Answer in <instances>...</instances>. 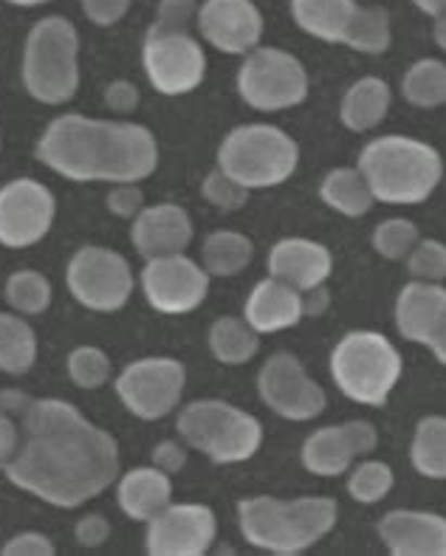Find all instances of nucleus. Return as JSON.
Segmentation results:
<instances>
[{
	"instance_id": "f257e3e1",
	"label": "nucleus",
	"mask_w": 446,
	"mask_h": 556,
	"mask_svg": "<svg viewBox=\"0 0 446 556\" xmlns=\"http://www.w3.org/2000/svg\"><path fill=\"white\" fill-rule=\"evenodd\" d=\"M7 478L60 508H77L105 492L119 475V446L74 404L40 399L21 418Z\"/></svg>"
},
{
	"instance_id": "f03ea898",
	"label": "nucleus",
	"mask_w": 446,
	"mask_h": 556,
	"mask_svg": "<svg viewBox=\"0 0 446 556\" xmlns=\"http://www.w3.org/2000/svg\"><path fill=\"white\" fill-rule=\"evenodd\" d=\"M37 159L72 181H142L158 164L156 136L133 122L68 113L46 127Z\"/></svg>"
},
{
	"instance_id": "7ed1b4c3",
	"label": "nucleus",
	"mask_w": 446,
	"mask_h": 556,
	"mask_svg": "<svg viewBox=\"0 0 446 556\" xmlns=\"http://www.w3.org/2000/svg\"><path fill=\"white\" fill-rule=\"evenodd\" d=\"M340 506L331 497H252L238 503V526L246 543L277 556H294L317 545L336 526Z\"/></svg>"
},
{
	"instance_id": "20e7f679",
	"label": "nucleus",
	"mask_w": 446,
	"mask_h": 556,
	"mask_svg": "<svg viewBox=\"0 0 446 556\" xmlns=\"http://www.w3.org/2000/svg\"><path fill=\"white\" fill-rule=\"evenodd\" d=\"M359 173L382 204H421L444 176L438 150L407 136H382L365 144Z\"/></svg>"
},
{
	"instance_id": "39448f33",
	"label": "nucleus",
	"mask_w": 446,
	"mask_h": 556,
	"mask_svg": "<svg viewBox=\"0 0 446 556\" xmlns=\"http://www.w3.org/2000/svg\"><path fill=\"white\" fill-rule=\"evenodd\" d=\"M79 35L72 21L60 14L43 17L26 37L23 85L43 105H63L79 85Z\"/></svg>"
},
{
	"instance_id": "423d86ee",
	"label": "nucleus",
	"mask_w": 446,
	"mask_h": 556,
	"mask_svg": "<svg viewBox=\"0 0 446 556\" xmlns=\"http://www.w3.org/2000/svg\"><path fill=\"white\" fill-rule=\"evenodd\" d=\"M331 376L351 402L382 407L402 376V356L387 337L354 331L331 353Z\"/></svg>"
},
{
	"instance_id": "0eeeda50",
	"label": "nucleus",
	"mask_w": 446,
	"mask_h": 556,
	"mask_svg": "<svg viewBox=\"0 0 446 556\" xmlns=\"http://www.w3.org/2000/svg\"><path fill=\"white\" fill-rule=\"evenodd\" d=\"M297 141L275 125H241L224 139L218 167L246 190L277 187L297 169Z\"/></svg>"
},
{
	"instance_id": "6e6552de",
	"label": "nucleus",
	"mask_w": 446,
	"mask_h": 556,
	"mask_svg": "<svg viewBox=\"0 0 446 556\" xmlns=\"http://www.w3.org/2000/svg\"><path fill=\"white\" fill-rule=\"evenodd\" d=\"M178 435L215 464H241L260 450L263 427L243 409L206 399L178 413Z\"/></svg>"
},
{
	"instance_id": "1a4fd4ad",
	"label": "nucleus",
	"mask_w": 446,
	"mask_h": 556,
	"mask_svg": "<svg viewBox=\"0 0 446 556\" xmlns=\"http://www.w3.org/2000/svg\"><path fill=\"white\" fill-rule=\"evenodd\" d=\"M238 91L255 111H283L308 93V74L297 56L280 49H255L238 71Z\"/></svg>"
},
{
	"instance_id": "9d476101",
	"label": "nucleus",
	"mask_w": 446,
	"mask_h": 556,
	"mask_svg": "<svg viewBox=\"0 0 446 556\" xmlns=\"http://www.w3.org/2000/svg\"><path fill=\"white\" fill-rule=\"evenodd\" d=\"M68 291L91 311H116L133 294V271L122 254L102 247L79 249L68 263Z\"/></svg>"
},
{
	"instance_id": "9b49d317",
	"label": "nucleus",
	"mask_w": 446,
	"mask_h": 556,
	"mask_svg": "<svg viewBox=\"0 0 446 556\" xmlns=\"http://www.w3.org/2000/svg\"><path fill=\"white\" fill-rule=\"evenodd\" d=\"M184 381L187 370L181 362L156 356V359H139L125 367L116 379V393L133 416L156 421L178 407Z\"/></svg>"
},
{
	"instance_id": "f8f14e48",
	"label": "nucleus",
	"mask_w": 446,
	"mask_h": 556,
	"mask_svg": "<svg viewBox=\"0 0 446 556\" xmlns=\"http://www.w3.org/2000/svg\"><path fill=\"white\" fill-rule=\"evenodd\" d=\"M142 60L150 85L164 97L195 91L206 74L204 49L187 31L148 35Z\"/></svg>"
},
{
	"instance_id": "ddd939ff",
	"label": "nucleus",
	"mask_w": 446,
	"mask_h": 556,
	"mask_svg": "<svg viewBox=\"0 0 446 556\" xmlns=\"http://www.w3.org/2000/svg\"><path fill=\"white\" fill-rule=\"evenodd\" d=\"M260 399L289 421H311L326 409V390L308 379L297 356L275 353L257 376Z\"/></svg>"
},
{
	"instance_id": "4468645a",
	"label": "nucleus",
	"mask_w": 446,
	"mask_h": 556,
	"mask_svg": "<svg viewBox=\"0 0 446 556\" xmlns=\"http://www.w3.org/2000/svg\"><path fill=\"white\" fill-rule=\"evenodd\" d=\"M54 220V195L46 184L17 178L0 187V243L26 249L43 240Z\"/></svg>"
},
{
	"instance_id": "2eb2a0df",
	"label": "nucleus",
	"mask_w": 446,
	"mask_h": 556,
	"mask_svg": "<svg viewBox=\"0 0 446 556\" xmlns=\"http://www.w3.org/2000/svg\"><path fill=\"white\" fill-rule=\"evenodd\" d=\"M142 289L148 303L162 314H187L204 303L209 275L184 252L167 254L148 261L142 271Z\"/></svg>"
},
{
	"instance_id": "dca6fc26",
	"label": "nucleus",
	"mask_w": 446,
	"mask_h": 556,
	"mask_svg": "<svg viewBox=\"0 0 446 556\" xmlns=\"http://www.w3.org/2000/svg\"><path fill=\"white\" fill-rule=\"evenodd\" d=\"M218 534L213 508L199 503L167 506L148 520V554L153 556H201L209 551Z\"/></svg>"
},
{
	"instance_id": "f3484780",
	"label": "nucleus",
	"mask_w": 446,
	"mask_h": 556,
	"mask_svg": "<svg viewBox=\"0 0 446 556\" xmlns=\"http://www.w3.org/2000/svg\"><path fill=\"white\" fill-rule=\"evenodd\" d=\"M398 333L426 345L441 365H446V289L438 282L412 280L404 286L396 303Z\"/></svg>"
},
{
	"instance_id": "a211bd4d",
	"label": "nucleus",
	"mask_w": 446,
	"mask_h": 556,
	"mask_svg": "<svg viewBox=\"0 0 446 556\" xmlns=\"http://www.w3.org/2000/svg\"><path fill=\"white\" fill-rule=\"evenodd\" d=\"M379 435L368 421H347L342 427H322L303 444V466L319 478H336L345 475L354 464L375 450Z\"/></svg>"
},
{
	"instance_id": "6ab92c4d",
	"label": "nucleus",
	"mask_w": 446,
	"mask_h": 556,
	"mask_svg": "<svg viewBox=\"0 0 446 556\" xmlns=\"http://www.w3.org/2000/svg\"><path fill=\"white\" fill-rule=\"evenodd\" d=\"M199 28L204 40L224 54H249L263 37V17L252 0H204Z\"/></svg>"
},
{
	"instance_id": "aec40b11",
	"label": "nucleus",
	"mask_w": 446,
	"mask_h": 556,
	"mask_svg": "<svg viewBox=\"0 0 446 556\" xmlns=\"http://www.w3.org/2000/svg\"><path fill=\"white\" fill-rule=\"evenodd\" d=\"M379 536L393 556H446V520L432 511H390Z\"/></svg>"
},
{
	"instance_id": "412c9836",
	"label": "nucleus",
	"mask_w": 446,
	"mask_h": 556,
	"mask_svg": "<svg viewBox=\"0 0 446 556\" xmlns=\"http://www.w3.org/2000/svg\"><path fill=\"white\" fill-rule=\"evenodd\" d=\"M130 238H133L139 254H144L148 261L181 254L192 240V220L187 210H181L178 204L144 206L133 218Z\"/></svg>"
},
{
	"instance_id": "4be33fe9",
	"label": "nucleus",
	"mask_w": 446,
	"mask_h": 556,
	"mask_svg": "<svg viewBox=\"0 0 446 556\" xmlns=\"http://www.w3.org/2000/svg\"><path fill=\"white\" fill-rule=\"evenodd\" d=\"M333 257L322 243L305 238H285L269 252V277L289 282L291 289L308 291L322 286L331 275Z\"/></svg>"
},
{
	"instance_id": "5701e85b",
	"label": "nucleus",
	"mask_w": 446,
	"mask_h": 556,
	"mask_svg": "<svg viewBox=\"0 0 446 556\" xmlns=\"http://www.w3.org/2000/svg\"><path fill=\"white\" fill-rule=\"evenodd\" d=\"M246 323L257 333H277L303 319V291L291 289L289 282L269 277V280L257 282L243 308Z\"/></svg>"
},
{
	"instance_id": "b1692460",
	"label": "nucleus",
	"mask_w": 446,
	"mask_h": 556,
	"mask_svg": "<svg viewBox=\"0 0 446 556\" xmlns=\"http://www.w3.org/2000/svg\"><path fill=\"white\" fill-rule=\"evenodd\" d=\"M119 506L122 511L133 520H153L162 515L164 508L173 501V483L170 475L162 472L158 466H142V469H130L119 480Z\"/></svg>"
},
{
	"instance_id": "393cba45",
	"label": "nucleus",
	"mask_w": 446,
	"mask_h": 556,
	"mask_svg": "<svg viewBox=\"0 0 446 556\" xmlns=\"http://www.w3.org/2000/svg\"><path fill=\"white\" fill-rule=\"evenodd\" d=\"M354 0H291V14L303 31L328 42H345L347 28L354 23Z\"/></svg>"
},
{
	"instance_id": "a878e982",
	"label": "nucleus",
	"mask_w": 446,
	"mask_h": 556,
	"mask_svg": "<svg viewBox=\"0 0 446 556\" xmlns=\"http://www.w3.org/2000/svg\"><path fill=\"white\" fill-rule=\"evenodd\" d=\"M387 83L379 77H365L359 79V83L351 85L345 97H342V125H345L347 130H356V134L373 130V127L387 116Z\"/></svg>"
},
{
	"instance_id": "bb28decb",
	"label": "nucleus",
	"mask_w": 446,
	"mask_h": 556,
	"mask_svg": "<svg viewBox=\"0 0 446 556\" xmlns=\"http://www.w3.org/2000/svg\"><path fill=\"white\" fill-rule=\"evenodd\" d=\"M319 195H322V201H326L331 210L342 212L347 218L368 215L375 204L373 192H370L368 181H365V176L359 173V167L331 169V173L322 178Z\"/></svg>"
},
{
	"instance_id": "cd10ccee",
	"label": "nucleus",
	"mask_w": 446,
	"mask_h": 556,
	"mask_svg": "<svg viewBox=\"0 0 446 556\" xmlns=\"http://www.w3.org/2000/svg\"><path fill=\"white\" fill-rule=\"evenodd\" d=\"M37 359V337L26 319L0 314V370L9 376L29 374Z\"/></svg>"
},
{
	"instance_id": "c85d7f7f",
	"label": "nucleus",
	"mask_w": 446,
	"mask_h": 556,
	"mask_svg": "<svg viewBox=\"0 0 446 556\" xmlns=\"http://www.w3.org/2000/svg\"><path fill=\"white\" fill-rule=\"evenodd\" d=\"M209 348L224 365H246L260 351V333L238 317H224L209 328Z\"/></svg>"
},
{
	"instance_id": "c756f323",
	"label": "nucleus",
	"mask_w": 446,
	"mask_h": 556,
	"mask_svg": "<svg viewBox=\"0 0 446 556\" xmlns=\"http://www.w3.org/2000/svg\"><path fill=\"white\" fill-rule=\"evenodd\" d=\"M410 458L424 478L446 480V416H426L418 421Z\"/></svg>"
},
{
	"instance_id": "7c9ffc66",
	"label": "nucleus",
	"mask_w": 446,
	"mask_h": 556,
	"mask_svg": "<svg viewBox=\"0 0 446 556\" xmlns=\"http://www.w3.org/2000/svg\"><path fill=\"white\" fill-rule=\"evenodd\" d=\"M204 268L206 275L215 277H234L252 263L255 247L252 240L241 232H213L204 240Z\"/></svg>"
},
{
	"instance_id": "2f4dec72",
	"label": "nucleus",
	"mask_w": 446,
	"mask_h": 556,
	"mask_svg": "<svg viewBox=\"0 0 446 556\" xmlns=\"http://www.w3.org/2000/svg\"><path fill=\"white\" fill-rule=\"evenodd\" d=\"M404 99L416 108H441L446 102V63L418 60L402 79Z\"/></svg>"
},
{
	"instance_id": "473e14b6",
	"label": "nucleus",
	"mask_w": 446,
	"mask_h": 556,
	"mask_svg": "<svg viewBox=\"0 0 446 556\" xmlns=\"http://www.w3.org/2000/svg\"><path fill=\"white\" fill-rule=\"evenodd\" d=\"M390 14L382 7H359L354 23L347 28L345 46L361 54H384L390 49Z\"/></svg>"
},
{
	"instance_id": "72a5a7b5",
	"label": "nucleus",
	"mask_w": 446,
	"mask_h": 556,
	"mask_svg": "<svg viewBox=\"0 0 446 556\" xmlns=\"http://www.w3.org/2000/svg\"><path fill=\"white\" fill-rule=\"evenodd\" d=\"M7 300L21 314H43L51 303V286L40 271H15L7 280Z\"/></svg>"
},
{
	"instance_id": "f704fd0d",
	"label": "nucleus",
	"mask_w": 446,
	"mask_h": 556,
	"mask_svg": "<svg viewBox=\"0 0 446 556\" xmlns=\"http://www.w3.org/2000/svg\"><path fill=\"white\" fill-rule=\"evenodd\" d=\"M393 489V469L382 460H365L351 472L347 478V492L356 503H379L387 497V492Z\"/></svg>"
},
{
	"instance_id": "c9c22d12",
	"label": "nucleus",
	"mask_w": 446,
	"mask_h": 556,
	"mask_svg": "<svg viewBox=\"0 0 446 556\" xmlns=\"http://www.w3.org/2000/svg\"><path fill=\"white\" fill-rule=\"evenodd\" d=\"M418 240H421L418 238V226L412 220L390 218L375 226L373 249L387 261H407V254L416 249Z\"/></svg>"
},
{
	"instance_id": "e433bc0d",
	"label": "nucleus",
	"mask_w": 446,
	"mask_h": 556,
	"mask_svg": "<svg viewBox=\"0 0 446 556\" xmlns=\"http://www.w3.org/2000/svg\"><path fill=\"white\" fill-rule=\"evenodd\" d=\"M68 376L77 388L97 390L111 379V359L100 348H77L68 356Z\"/></svg>"
},
{
	"instance_id": "4c0bfd02",
	"label": "nucleus",
	"mask_w": 446,
	"mask_h": 556,
	"mask_svg": "<svg viewBox=\"0 0 446 556\" xmlns=\"http://www.w3.org/2000/svg\"><path fill=\"white\" fill-rule=\"evenodd\" d=\"M407 271L412 280L441 282L446 280V247L441 240H418L407 254Z\"/></svg>"
},
{
	"instance_id": "58836bf2",
	"label": "nucleus",
	"mask_w": 446,
	"mask_h": 556,
	"mask_svg": "<svg viewBox=\"0 0 446 556\" xmlns=\"http://www.w3.org/2000/svg\"><path fill=\"white\" fill-rule=\"evenodd\" d=\"M204 198L209 201L213 206L224 212H234L241 210L243 204L249 201V190L243 184H238L234 178H229L224 169H213L209 176L204 178V187H201Z\"/></svg>"
},
{
	"instance_id": "ea45409f",
	"label": "nucleus",
	"mask_w": 446,
	"mask_h": 556,
	"mask_svg": "<svg viewBox=\"0 0 446 556\" xmlns=\"http://www.w3.org/2000/svg\"><path fill=\"white\" fill-rule=\"evenodd\" d=\"M192 17H199V3L195 0H162L158 3L156 21L148 35H170V31H187Z\"/></svg>"
},
{
	"instance_id": "a19ab883",
	"label": "nucleus",
	"mask_w": 446,
	"mask_h": 556,
	"mask_svg": "<svg viewBox=\"0 0 446 556\" xmlns=\"http://www.w3.org/2000/svg\"><path fill=\"white\" fill-rule=\"evenodd\" d=\"M107 210L119 218H136L144 210V192L136 187V181L116 184L114 190L107 192Z\"/></svg>"
},
{
	"instance_id": "79ce46f5",
	"label": "nucleus",
	"mask_w": 446,
	"mask_h": 556,
	"mask_svg": "<svg viewBox=\"0 0 446 556\" xmlns=\"http://www.w3.org/2000/svg\"><path fill=\"white\" fill-rule=\"evenodd\" d=\"M3 556H54V543L46 534L26 531L3 545Z\"/></svg>"
},
{
	"instance_id": "37998d69",
	"label": "nucleus",
	"mask_w": 446,
	"mask_h": 556,
	"mask_svg": "<svg viewBox=\"0 0 446 556\" xmlns=\"http://www.w3.org/2000/svg\"><path fill=\"white\" fill-rule=\"evenodd\" d=\"M130 9V0H82V12L97 26H114Z\"/></svg>"
},
{
	"instance_id": "c03bdc74",
	"label": "nucleus",
	"mask_w": 446,
	"mask_h": 556,
	"mask_svg": "<svg viewBox=\"0 0 446 556\" xmlns=\"http://www.w3.org/2000/svg\"><path fill=\"white\" fill-rule=\"evenodd\" d=\"M74 534H77L79 545H86V548H97V545H102L107 536H111V522H107L102 515H86L82 520L77 522Z\"/></svg>"
},
{
	"instance_id": "a18cd8bd",
	"label": "nucleus",
	"mask_w": 446,
	"mask_h": 556,
	"mask_svg": "<svg viewBox=\"0 0 446 556\" xmlns=\"http://www.w3.org/2000/svg\"><path fill=\"white\" fill-rule=\"evenodd\" d=\"M105 105L116 113H130L139 105V88L128 79H116L105 88Z\"/></svg>"
},
{
	"instance_id": "49530a36",
	"label": "nucleus",
	"mask_w": 446,
	"mask_h": 556,
	"mask_svg": "<svg viewBox=\"0 0 446 556\" xmlns=\"http://www.w3.org/2000/svg\"><path fill=\"white\" fill-rule=\"evenodd\" d=\"M187 464V450L178 441H162V444H156V450H153V466H158L162 472L173 475L178 472V469H184Z\"/></svg>"
},
{
	"instance_id": "de8ad7c7",
	"label": "nucleus",
	"mask_w": 446,
	"mask_h": 556,
	"mask_svg": "<svg viewBox=\"0 0 446 556\" xmlns=\"http://www.w3.org/2000/svg\"><path fill=\"white\" fill-rule=\"evenodd\" d=\"M31 404H35V399L23 393V390L17 388L0 390V416L12 418V421H21V418L29 413Z\"/></svg>"
},
{
	"instance_id": "09e8293b",
	"label": "nucleus",
	"mask_w": 446,
	"mask_h": 556,
	"mask_svg": "<svg viewBox=\"0 0 446 556\" xmlns=\"http://www.w3.org/2000/svg\"><path fill=\"white\" fill-rule=\"evenodd\" d=\"M17 438H21L17 424L12 421V418L0 416V469H7L9 460L15 458Z\"/></svg>"
},
{
	"instance_id": "8fccbe9b",
	"label": "nucleus",
	"mask_w": 446,
	"mask_h": 556,
	"mask_svg": "<svg viewBox=\"0 0 446 556\" xmlns=\"http://www.w3.org/2000/svg\"><path fill=\"white\" fill-rule=\"evenodd\" d=\"M331 305V294L326 286H314V289L303 291V317H322Z\"/></svg>"
},
{
	"instance_id": "3c124183",
	"label": "nucleus",
	"mask_w": 446,
	"mask_h": 556,
	"mask_svg": "<svg viewBox=\"0 0 446 556\" xmlns=\"http://www.w3.org/2000/svg\"><path fill=\"white\" fill-rule=\"evenodd\" d=\"M412 3L424 14H432V17H438V14L446 12V0H412Z\"/></svg>"
},
{
	"instance_id": "603ef678",
	"label": "nucleus",
	"mask_w": 446,
	"mask_h": 556,
	"mask_svg": "<svg viewBox=\"0 0 446 556\" xmlns=\"http://www.w3.org/2000/svg\"><path fill=\"white\" fill-rule=\"evenodd\" d=\"M432 35H435V42H438L441 49L446 51V12L435 17V31Z\"/></svg>"
},
{
	"instance_id": "864d4df0",
	"label": "nucleus",
	"mask_w": 446,
	"mask_h": 556,
	"mask_svg": "<svg viewBox=\"0 0 446 556\" xmlns=\"http://www.w3.org/2000/svg\"><path fill=\"white\" fill-rule=\"evenodd\" d=\"M12 7H40V3H49V0H7Z\"/></svg>"
}]
</instances>
